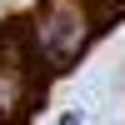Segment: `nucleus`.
I'll return each mask as SVG.
<instances>
[{
	"label": "nucleus",
	"mask_w": 125,
	"mask_h": 125,
	"mask_svg": "<svg viewBox=\"0 0 125 125\" xmlns=\"http://www.w3.org/2000/svg\"><path fill=\"white\" fill-rule=\"evenodd\" d=\"M95 0H40L35 5V55L45 60V70H65L85 55V45L95 40Z\"/></svg>",
	"instance_id": "obj_1"
},
{
	"label": "nucleus",
	"mask_w": 125,
	"mask_h": 125,
	"mask_svg": "<svg viewBox=\"0 0 125 125\" xmlns=\"http://www.w3.org/2000/svg\"><path fill=\"white\" fill-rule=\"evenodd\" d=\"M60 125H85V120H80V110H65V115H60Z\"/></svg>",
	"instance_id": "obj_2"
}]
</instances>
